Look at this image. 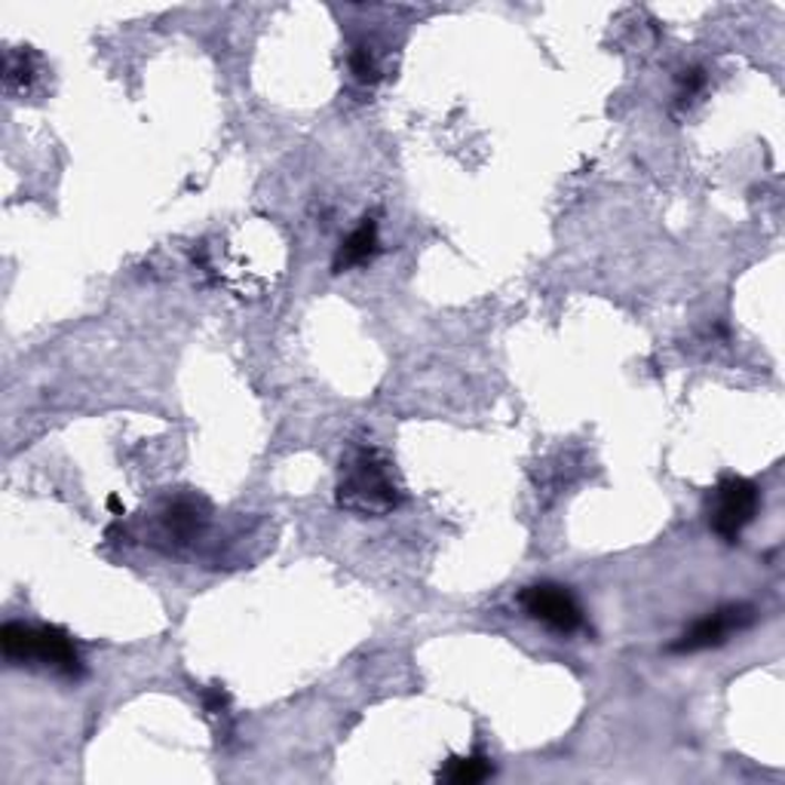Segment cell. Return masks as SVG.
<instances>
[{
    "mask_svg": "<svg viewBox=\"0 0 785 785\" xmlns=\"http://www.w3.org/2000/svg\"><path fill=\"white\" fill-rule=\"evenodd\" d=\"M0 651L3 656L26 666V663H40V666L53 669L55 675L78 681L83 675V660L74 639L62 626H26V623H3L0 629Z\"/></svg>",
    "mask_w": 785,
    "mask_h": 785,
    "instance_id": "cell-1",
    "label": "cell"
},
{
    "mask_svg": "<svg viewBox=\"0 0 785 785\" xmlns=\"http://www.w3.org/2000/svg\"><path fill=\"white\" fill-rule=\"evenodd\" d=\"M338 503L359 516H380L399 503V488L392 482L390 463L371 448H359L340 463Z\"/></svg>",
    "mask_w": 785,
    "mask_h": 785,
    "instance_id": "cell-2",
    "label": "cell"
},
{
    "mask_svg": "<svg viewBox=\"0 0 785 785\" xmlns=\"http://www.w3.org/2000/svg\"><path fill=\"white\" fill-rule=\"evenodd\" d=\"M761 488L752 479L743 476H724L715 491H712V507H708V522L712 531L724 543H736L746 531L752 519L758 516Z\"/></svg>",
    "mask_w": 785,
    "mask_h": 785,
    "instance_id": "cell-3",
    "label": "cell"
},
{
    "mask_svg": "<svg viewBox=\"0 0 785 785\" xmlns=\"http://www.w3.org/2000/svg\"><path fill=\"white\" fill-rule=\"evenodd\" d=\"M519 608L524 614L543 623L552 632L559 635H574L580 629H587V614L583 608L577 602V595L562 583H531L519 592Z\"/></svg>",
    "mask_w": 785,
    "mask_h": 785,
    "instance_id": "cell-4",
    "label": "cell"
},
{
    "mask_svg": "<svg viewBox=\"0 0 785 785\" xmlns=\"http://www.w3.org/2000/svg\"><path fill=\"white\" fill-rule=\"evenodd\" d=\"M752 620H755V611L748 604H724V608H715L706 616H700L691 629H684L679 642L669 644V651L672 654H696V651L718 648L731 639L733 632L752 626Z\"/></svg>",
    "mask_w": 785,
    "mask_h": 785,
    "instance_id": "cell-5",
    "label": "cell"
},
{
    "mask_svg": "<svg viewBox=\"0 0 785 785\" xmlns=\"http://www.w3.org/2000/svg\"><path fill=\"white\" fill-rule=\"evenodd\" d=\"M210 519V507L196 498H175L163 510V531L175 540V543H191L203 524Z\"/></svg>",
    "mask_w": 785,
    "mask_h": 785,
    "instance_id": "cell-6",
    "label": "cell"
},
{
    "mask_svg": "<svg viewBox=\"0 0 785 785\" xmlns=\"http://www.w3.org/2000/svg\"><path fill=\"white\" fill-rule=\"evenodd\" d=\"M378 252V222L375 218H363V224L356 227L354 234L340 243L338 255H335V271H350L356 264H366L371 255Z\"/></svg>",
    "mask_w": 785,
    "mask_h": 785,
    "instance_id": "cell-7",
    "label": "cell"
},
{
    "mask_svg": "<svg viewBox=\"0 0 785 785\" xmlns=\"http://www.w3.org/2000/svg\"><path fill=\"white\" fill-rule=\"evenodd\" d=\"M495 773V764L485 755H455L448 758V764L439 771V779L451 785H476L485 783Z\"/></svg>",
    "mask_w": 785,
    "mask_h": 785,
    "instance_id": "cell-8",
    "label": "cell"
},
{
    "mask_svg": "<svg viewBox=\"0 0 785 785\" xmlns=\"http://www.w3.org/2000/svg\"><path fill=\"white\" fill-rule=\"evenodd\" d=\"M350 71H354V78L359 83H375L378 80V62H375V55H371L368 47H356L354 53H350Z\"/></svg>",
    "mask_w": 785,
    "mask_h": 785,
    "instance_id": "cell-9",
    "label": "cell"
},
{
    "mask_svg": "<svg viewBox=\"0 0 785 785\" xmlns=\"http://www.w3.org/2000/svg\"><path fill=\"white\" fill-rule=\"evenodd\" d=\"M200 696H203V708L210 712V715H227V708H231V696H227V691H224L222 684H210V687H203L200 691Z\"/></svg>",
    "mask_w": 785,
    "mask_h": 785,
    "instance_id": "cell-10",
    "label": "cell"
},
{
    "mask_svg": "<svg viewBox=\"0 0 785 785\" xmlns=\"http://www.w3.org/2000/svg\"><path fill=\"white\" fill-rule=\"evenodd\" d=\"M679 86H681V90H679L681 102L694 99L696 92L706 86V74H703V68H687V71H681Z\"/></svg>",
    "mask_w": 785,
    "mask_h": 785,
    "instance_id": "cell-11",
    "label": "cell"
},
{
    "mask_svg": "<svg viewBox=\"0 0 785 785\" xmlns=\"http://www.w3.org/2000/svg\"><path fill=\"white\" fill-rule=\"evenodd\" d=\"M108 510L114 512L118 519H123V516H126V507H123V503H120V498H114V495L108 498Z\"/></svg>",
    "mask_w": 785,
    "mask_h": 785,
    "instance_id": "cell-12",
    "label": "cell"
}]
</instances>
